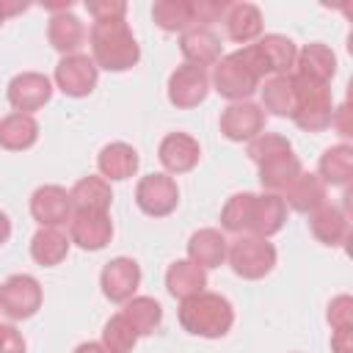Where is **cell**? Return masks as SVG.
Wrapping results in <instances>:
<instances>
[{"label": "cell", "instance_id": "cell-1", "mask_svg": "<svg viewBox=\"0 0 353 353\" xmlns=\"http://www.w3.org/2000/svg\"><path fill=\"white\" fill-rule=\"evenodd\" d=\"M88 41H91L97 69L124 72V69H132L141 58V47H138V41H135V36L124 19L94 22Z\"/></svg>", "mask_w": 353, "mask_h": 353}, {"label": "cell", "instance_id": "cell-2", "mask_svg": "<svg viewBox=\"0 0 353 353\" xmlns=\"http://www.w3.org/2000/svg\"><path fill=\"white\" fill-rule=\"evenodd\" d=\"M234 323L232 303L218 292H199L179 303V325L193 336H223Z\"/></svg>", "mask_w": 353, "mask_h": 353}, {"label": "cell", "instance_id": "cell-3", "mask_svg": "<svg viewBox=\"0 0 353 353\" xmlns=\"http://www.w3.org/2000/svg\"><path fill=\"white\" fill-rule=\"evenodd\" d=\"M295 83V94H298V108H295V124L306 132H323L331 127V116H334V99H331V88L323 83H312L303 80L298 74H292Z\"/></svg>", "mask_w": 353, "mask_h": 353}, {"label": "cell", "instance_id": "cell-4", "mask_svg": "<svg viewBox=\"0 0 353 353\" xmlns=\"http://www.w3.org/2000/svg\"><path fill=\"white\" fill-rule=\"evenodd\" d=\"M240 52L248 61V66L259 74V80L265 74H287L295 66V55H298L292 39H287L281 33H268L256 44L243 47Z\"/></svg>", "mask_w": 353, "mask_h": 353}, {"label": "cell", "instance_id": "cell-5", "mask_svg": "<svg viewBox=\"0 0 353 353\" xmlns=\"http://www.w3.org/2000/svg\"><path fill=\"white\" fill-rule=\"evenodd\" d=\"M229 265L237 276L256 281L265 279L273 265H276V248L273 243H268L265 237H254V234H240L229 248H226Z\"/></svg>", "mask_w": 353, "mask_h": 353}, {"label": "cell", "instance_id": "cell-6", "mask_svg": "<svg viewBox=\"0 0 353 353\" xmlns=\"http://www.w3.org/2000/svg\"><path fill=\"white\" fill-rule=\"evenodd\" d=\"M212 85L221 97L232 99V102H245L256 88H259V74L248 66V61L243 58V52H232L223 55L215 69H212Z\"/></svg>", "mask_w": 353, "mask_h": 353}, {"label": "cell", "instance_id": "cell-7", "mask_svg": "<svg viewBox=\"0 0 353 353\" xmlns=\"http://www.w3.org/2000/svg\"><path fill=\"white\" fill-rule=\"evenodd\" d=\"M41 309V287L33 276L17 273L0 284V312L11 320H28Z\"/></svg>", "mask_w": 353, "mask_h": 353}, {"label": "cell", "instance_id": "cell-8", "mask_svg": "<svg viewBox=\"0 0 353 353\" xmlns=\"http://www.w3.org/2000/svg\"><path fill=\"white\" fill-rule=\"evenodd\" d=\"M135 204L152 218H165L179 204V188L168 174H149L135 188Z\"/></svg>", "mask_w": 353, "mask_h": 353}, {"label": "cell", "instance_id": "cell-9", "mask_svg": "<svg viewBox=\"0 0 353 353\" xmlns=\"http://www.w3.org/2000/svg\"><path fill=\"white\" fill-rule=\"evenodd\" d=\"M210 94V77L204 69L199 66H190V63H182L171 72L168 77V102L174 108H196L207 99Z\"/></svg>", "mask_w": 353, "mask_h": 353}, {"label": "cell", "instance_id": "cell-10", "mask_svg": "<svg viewBox=\"0 0 353 353\" xmlns=\"http://www.w3.org/2000/svg\"><path fill=\"white\" fill-rule=\"evenodd\" d=\"M97 63L94 58L74 52V55H63L55 66V83L66 97H88L97 85Z\"/></svg>", "mask_w": 353, "mask_h": 353}, {"label": "cell", "instance_id": "cell-11", "mask_svg": "<svg viewBox=\"0 0 353 353\" xmlns=\"http://www.w3.org/2000/svg\"><path fill=\"white\" fill-rule=\"evenodd\" d=\"M113 237V221L108 212L94 210H74L69 218V240L77 243L83 251H99Z\"/></svg>", "mask_w": 353, "mask_h": 353}, {"label": "cell", "instance_id": "cell-12", "mask_svg": "<svg viewBox=\"0 0 353 353\" xmlns=\"http://www.w3.org/2000/svg\"><path fill=\"white\" fill-rule=\"evenodd\" d=\"M50 97H52V83L39 72H22L8 83V102L17 113L30 116L33 110L44 108Z\"/></svg>", "mask_w": 353, "mask_h": 353}, {"label": "cell", "instance_id": "cell-13", "mask_svg": "<svg viewBox=\"0 0 353 353\" xmlns=\"http://www.w3.org/2000/svg\"><path fill=\"white\" fill-rule=\"evenodd\" d=\"M265 130V110L254 102H232L221 113V132L229 141H254Z\"/></svg>", "mask_w": 353, "mask_h": 353}, {"label": "cell", "instance_id": "cell-14", "mask_svg": "<svg viewBox=\"0 0 353 353\" xmlns=\"http://www.w3.org/2000/svg\"><path fill=\"white\" fill-rule=\"evenodd\" d=\"M30 215L41 226H61L72 218V199L61 185H41L30 196Z\"/></svg>", "mask_w": 353, "mask_h": 353}, {"label": "cell", "instance_id": "cell-15", "mask_svg": "<svg viewBox=\"0 0 353 353\" xmlns=\"http://www.w3.org/2000/svg\"><path fill=\"white\" fill-rule=\"evenodd\" d=\"M99 284H102L105 298H110L116 303H127L141 284V268H138V262H132L127 256H116L102 268Z\"/></svg>", "mask_w": 353, "mask_h": 353}, {"label": "cell", "instance_id": "cell-16", "mask_svg": "<svg viewBox=\"0 0 353 353\" xmlns=\"http://www.w3.org/2000/svg\"><path fill=\"white\" fill-rule=\"evenodd\" d=\"M157 157H160V163L165 165L168 174H188V171L196 168V163L201 157V149H199V141L190 138L188 132H168L160 141Z\"/></svg>", "mask_w": 353, "mask_h": 353}, {"label": "cell", "instance_id": "cell-17", "mask_svg": "<svg viewBox=\"0 0 353 353\" xmlns=\"http://www.w3.org/2000/svg\"><path fill=\"white\" fill-rule=\"evenodd\" d=\"M179 50L190 66H215L221 61V39L210 28H188L182 30Z\"/></svg>", "mask_w": 353, "mask_h": 353}, {"label": "cell", "instance_id": "cell-18", "mask_svg": "<svg viewBox=\"0 0 353 353\" xmlns=\"http://www.w3.org/2000/svg\"><path fill=\"white\" fill-rule=\"evenodd\" d=\"M334 72H336V55L331 52V47H325L320 41L306 44L295 55V74L303 77V80L328 85V80L334 77Z\"/></svg>", "mask_w": 353, "mask_h": 353}, {"label": "cell", "instance_id": "cell-19", "mask_svg": "<svg viewBox=\"0 0 353 353\" xmlns=\"http://www.w3.org/2000/svg\"><path fill=\"white\" fill-rule=\"evenodd\" d=\"M287 221V204L281 201L279 193H262V196H254V210H251V226L248 232L254 237H270L276 232H281Z\"/></svg>", "mask_w": 353, "mask_h": 353}, {"label": "cell", "instance_id": "cell-20", "mask_svg": "<svg viewBox=\"0 0 353 353\" xmlns=\"http://www.w3.org/2000/svg\"><path fill=\"white\" fill-rule=\"evenodd\" d=\"M281 193V201L290 204L295 212H314L320 204H325V182L317 174L301 171Z\"/></svg>", "mask_w": 353, "mask_h": 353}, {"label": "cell", "instance_id": "cell-21", "mask_svg": "<svg viewBox=\"0 0 353 353\" xmlns=\"http://www.w3.org/2000/svg\"><path fill=\"white\" fill-rule=\"evenodd\" d=\"M309 226H312V234L323 243V245H345L347 234H350V223H347V215L334 207V204H320L314 212H309Z\"/></svg>", "mask_w": 353, "mask_h": 353}, {"label": "cell", "instance_id": "cell-22", "mask_svg": "<svg viewBox=\"0 0 353 353\" xmlns=\"http://www.w3.org/2000/svg\"><path fill=\"white\" fill-rule=\"evenodd\" d=\"M223 22H226L229 39L237 44H248L262 33V14L254 3H229Z\"/></svg>", "mask_w": 353, "mask_h": 353}, {"label": "cell", "instance_id": "cell-23", "mask_svg": "<svg viewBox=\"0 0 353 353\" xmlns=\"http://www.w3.org/2000/svg\"><path fill=\"white\" fill-rule=\"evenodd\" d=\"M226 237L218 229H199L188 240V259L199 268H218L226 259Z\"/></svg>", "mask_w": 353, "mask_h": 353}, {"label": "cell", "instance_id": "cell-24", "mask_svg": "<svg viewBox=\"0 0 353 353\" xmlns=\"http://www.w3.org/2000/svg\"><path fill=\"white\" fill-rule=\"evenodd\" d=\"M47 39H50V44L58 52L74 55L83 47V41H85V28H83V22L72 11L52 14L50 17V25H47Z\"/></svg>", "mask_w": 353, "mask_h": 353}, {"label": "cell", "instance_id": "cell-25", "mask_svg": "<svg viewBox=\"0 0 353 353\" xmlns=\"http://www.w3.org/2000/svg\"><path fill=\"white\" fill-rule=\"evenodd\" d=\"M39 141V121L28 113H8L0 119V146L8 152L30 149Z\"/></svg>", "mask_w": 353, "mask_h": 353}, {"label": "cell", "instance_id": "cell-26", "mask_svg": "<svg viewBox=\"0 0 353 353\" xmlns=\"http://www.w3.org/2000/svg\"><path fill=\"white\" fill-rule=\"evenodd\" d=\"M97 165L102 171V179H130L138 171V152L130 143H108L102 146Z\"/></svg>", "mask_w": 353, "mask_h": 353}, {"label": "cell", "instance_id": "cell-27", "mask_svg": "<svg viewBox=\"0 0 353 353\" xmlns=\"http://www.w3.org/2000/svg\"><path fill=\"white\" fill-rule=\"evenodd\" d=\"M298 174H301V160L292 152H281L259 163V182L268 193H281Z\"/></svg>", "mask_w": 353, "mask_h": 353}, {"label": "cell", "instance_id": "cell-28", "mask_svg": "<svg viewBox=\"0 0 353 353\" xmlns=\"http://www.w3.org/2000/svg\"><path fill=\"white\" fill-rule=\"evenodd\" d=\"M165 287H168V292H171L174 298L185 301V298H190V295L204 292V287H207V273H204V268L193 265L190 259H176V262L168 268V273H165Z\"/></svg>", "mask_w": 353, "mask_h": 353}, {"label": "cell", "instance_id": "cell-29", "mask_svg": "<svg viewBox=\"0 0 353 353\" xmlns=\"http://www.w3.org/2000/svg\"><path fill=\"white\" fill-rule=\"evenodd\" d=\"M262 105L273 116H290L292 119L295 108H298V94H295L292 74H273L270 80H265V85H262Z\"/></svg>", "mask_w": 353, "mask_h": 353}, {"label": "cell", "instance_id": "cell-30", "mask_svg": "<svg viewBox=\"0 0 353 353\" xmlns=\"http://www.w3.org/2000/svg\"><path fill=\"white\" fill-rule=\"evenodd\" d=\"M317 176L325 182V185H334V188H347L350 176H353V149L347 143H336L331 149L323 152L320 157V165H317Z\"/></svg>", "mask_w": 353, "mask_h": 353}, {"label": "cell", "instance_id": "cell-31", "mask_svg": "<svg viewBox=\"0 0 353 353\" xmlns=\"http://www.w3.org/2000/svg\"><path fill=\"white\" fill-rule=\"evenodd\" d=\"M72 207L74 210H94V212H108L113 193L108 179L102 176H83L80 182H74V188L69 190Z\"/></svg>", "mask_w": 353, "mask_h": 353}, {"label": "cell", "instance_id": "cell-32", "mask_svg": "<svg viewBox=\"0 0 353 353\" xmlns=\"http://www.w3.org/2000/svg\"><path fill=\"white\" fill-rule=\"evenodd\" d=\"M69 243H72V240H66L63 232L50 229V226H41V229L33 234V240H30V256H33L41 268H55V265H61V262L66 259Z\"/></svg>", "mask_w": 353, "mask_h": 353}, {"label": "cell", "instance_id": "cell-33", "mask_svg": "<svg viewBox=\"0 0 353 353\" xmlns=\"http://www.w3.org/2000/svg\"><path fill=\"white\" fill-rule=\"evenodd\" d=\"M124 320L132 325V331L138 336H146V334H154V328L160 325L163 320V309L154 298L149 295H138V298H130L127 306H124Z\"/></svg>", "mask_w": 353, "mask_h": 353}, {"label": "cell", "instance_id": "cell-34", "mask_svg": "<svg viewBox=\"0 0 353 353\" xmlns=\"http://www.w3.org/2000/svg\"><path fill=\"white\" fill-rule=\"evenodd\" d=\"M152 19L157 28L176 33L190 28V0H157L152 6Z\"/></svg>", "mask_w": 353, "mask_h": 353}, {"label": "cell", "instance_id": "cell-35", "mask_svg": "<svg viewBox=\"0 0 353 353\" xmlns=\"http://www.w3.org/2000/svg\"><path fill=\"white\" fill-rule=\"evenodd\" d=\"M251 210H254V193H234L223 210H221V226L226 232L243 234L251 226Z\"/></svg>", "mask_w": 353, "mask_h": 353}, {"label": "cell", "instance_id": "cell-36", "mask_svg": "<svg viewBox=\"0 0 353 353\" xmlns=\"http://www.w3.org/2000/svg\"><path fill=\"white\" fill-rule=\"evenodd\" d=\"M135 342H138V334L124 320V314H113L105 323V328H102V347L108 353H132Z\"/></svg>", "mask_w": 353, "mask_h": 353}, {"label": "cell", "instance_id": "cell-37", "mask_svg": "<svg viewBox=\"0 0 353 353\" xmlns=\"http://www.w3.org/2000/svg\"><path fill=\"white\" fill-rule=\"evenodd\" d=\"M281 152H292L290 141L284 135H276V132H259L254 141H248V157L259 165L262 160L273 157V154H281Z\"/></svg>", "mask_w": 353, "mask_h": 353}, {"label": "cell", "instance_id": "cell-38", "mask_svg": "<svg viewBox=\"0 0 353 353\" xmlns=\"http://www.w3.org/2000/svg\"><path fill=\"white\" fill-rule=\"evenodd\" d=\"M229 3H218V0H190V28H207L212 22H218L226 14Z\"/></svg>", "mask_w": 353, "mask_h": 353}, {"label": "cell", "instance_id": "cell-39", "mask_svg": "<svg viewBox=\"0 0 353 353\" xmlns=\"http://www.w3.org/2000/svg\"><path fill=\"white\" fill-rule=\"evenodd\" d=\"M85 11L94 17V22H110V19H124L127 3L124 0H85Z\"/></svg>", "mask_w": 353, "mask_h": 353}, {"label": "cell", "instance_id": "cell-40", "mask_svg": "<svg viewBox=\"0 0 353 353\" xmlns=\"http://www.w3.org/2000/svg\"><path fill=\"white\" fill-rule=\"evenodd\" d=\"M328 323L331 328H353V298L350 295H336L328 303Z\"/></svg>", "mask_w": 353, "mask_h": 353}, {"label": "cell", "instance_id": "cell-41", "mask_svg": "<svg viewBox=\"0 0 353 353\" xmlns=\"http://www.w3.org/2000/svg\"><path fill=\"white\" fill-rule=\"evenodd\" d=\"M0 353H25V339L14 325H0Z\"/></svg>", "mask_w": 353, "mask_h": 353}, {"label": "cell", "instance_id": "cell-42", "mask_svg": "<svg viewBox=\"0 0 353 353\" xmlns=\"http://www.w3.org/2000/svg\"><path fill=\"white\" fill-rule=\"evenodd\" d=\"M334 353H353V328H336L331 334Z\"/></svg>", "mask_w": 353, "mask_h": 353}, {"label": "cell", "instance_id": "cell-43", "mask_svg": "<svg viewBox=\"0 0 353 353\" xmlns=\"http://www.w3.org/2000/svg\"><path fill=\"white\" fill-rule=\"evenodd\" d=\"M331 127H336L339 135H345V138L353 135V130H350V108H347V105H342L339 110H334V116H331Z\"/></svg>", "mask_w": 353, "mask_h": 353}, {"label": "cell", "instance_id": "cell-44", "mask_svg": "<svg viewBox=\"0 0 353 353\" xmlns=\"http://www.w3.org/2000/svg\"><path fill=\"white\" fill-rule=\"evenodd\" d=\"M74 353H108V350L99 342H83V345L74 347Z\"/></svg>", "mask_w": 353, "mask_h": 353}, {"label": "cell", "instance_id": "cell-45", "mask_svg": "<svg viewBox=\"0 0 353 353\" xmlns=\"http://www.w3.org/2000/svg\"><path fill=\"white\" fill-rule=\"evenodd\" d=\"M8 237H11V221H8L6 212H0V245H3Z\"/></svg>", "mask_w": 353, "mask_h": 353}, {"label": "cell", "instance_id": "cell-46", "mask_svg": "<svg viewBox=\"0 0 353 353\" xmlns=\"http://www.w3.org/2000/svg\"><path fill=\"white\" fill-rule=\"evenodd\" d=\"M3 22H6V19H3V14H0V25H3Z\"/></svg>", "mask_w": 353, "mask_h": 353}]
</instances>
